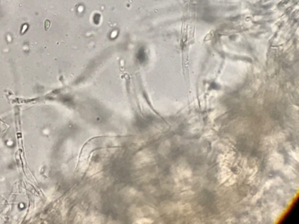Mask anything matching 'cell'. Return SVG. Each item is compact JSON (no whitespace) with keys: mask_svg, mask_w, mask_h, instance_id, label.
Wrapping results in <instances>:
<instances>
[{"mask_svg":"<svg viewBox=\"0 0 299 224\" xmlns=\"http://www.w3.org/2000/svg\"><path fill=\"white\" fill-rule=\"evenodd\" d=\"M50 25H51V23H50V21L48 19H46L45 21V29L46 30H48L50 27Z\"/></svg>","mask_w":299,"mask_h":224,"instance_id":"cell-1","label":"cell"}]
</instances>
